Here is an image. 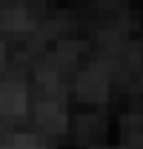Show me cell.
I'll return each mask as SVG.
<instances>
[{
	"label": "cell",
	"instance_id": "6da1fadb",
	"mask_svg": "<svg viewBox=\"0 0 143 149\" xmlns=\"http://www.w3.org/2000/svg\"><path fill=\"white\" fill-rule=\"evenodd\" d=\"M23 109H26V86L20 80H6L0 86V112L20 115Z\"/></svg>",
	"mask_w": 143,
	"mask_h": 149
},
{
	"label": "cell",
	"instance_id": "7a4b0ae2",
	"mask_svg": "<svg viewBox=\"0 0 143 149\" xmlns=\"http://www.w3.org/2000/svg\"><path fill=\"white\" fill-rule=\"evenodd\" d=\"M40 120L49 126V129H63V123H66V109H63V103H60V97H49V95H43V100H40Z\"/></svg>",
	"mask_w": 143,
	"mask_h": 149
},
{
	"label": "cell",
	"instance_id": "3957f363",
	"mask_svg": "<svg viewBox=\"0 0 143 149\" xmlns=\"http://www.w3.org/2000/svg\"><path fill=\"white\" fill-rule=\"evenodd\" d=\"M80 92L86 95V97H97V95H103V89H106V80H103V74L97 72H86L83 77H80Z\"/></svg>",
	"mask_w": 143,
	"mask_h": 149
},
{
	"label": "cell",
	"instance_id": "277c9868",
	"mask_svg": "<svg viewBox=\"0 0 143 149\" xmlns=\"http://www.w3.org/2000/svg\"><path fill=\"white\" fill-rule=\"evenodd\" d=\"M0 149H46V146H43V141H37L35 135H17V138H12V143H6Z\"/></svg>",
	"mask_w": 143,
	"mask_h": 149
},
{
	"label": "cell",
	"instance_id": "5b68a950",
	"mask_svg": "<svg viewBox=\"0 0 143 149\" xmlns=\"http://www.w3.org/2000/svg\"><path fill=\"white\" fill-rule=\"evenodd\" d=\"M0 57H3V46H0Z\"/></svg>",
	"mask_w": 143,
	"mask_h": 149
}]
</instances>
